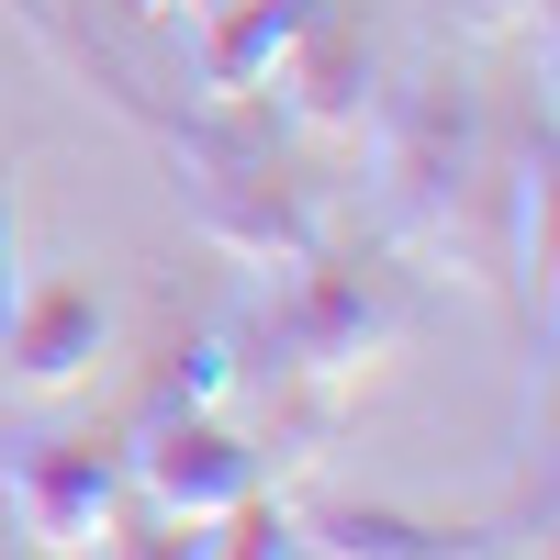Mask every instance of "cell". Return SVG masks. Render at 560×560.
<instances>
[{
	"instance_id": "obj_4",
	"label": "cell",
	"mask_w": 560,
	"mask_h": 560,
	"mask_svg": "<svg viewBox=\"0 0 560 560\" xmlns=\"http://www.w3.org/2000/svg\"><path fill=\"white\" fill-rule=\"evenodd\" d=\"M124 482L147 493L158 516L213 527L224 504H247V493L269 482V459H258V438H247L224 404H147V427L124 438Z\"/></svg>"
},
{
	"instance_id": "obj_13",
	"label": "cell",
	"mask_w": 560,
	"mask_h": 560,
	"mask_svg": "<svg viewBox=\"0 0 560 560\" xmlns=\"http://www.w3.org/2000/svg\"><path fill=\"white\" fill-rule=\"evenodd\" d=\"M147 12H191V23H202V12H213V0H147Z\"/></svg>"
},
{
	"instance_id": "obj_7",
	"label": "cell",
	"mask_w": 560,
	"mask_h": 560,
	"mask_svg": "<svg viewBox=\"0 0 560 560\" xmlns=\"http://www.w3.org/2000/svg\"><path fill=\"white\" fill-rule=\"evenodd\" d=\"M113 348V303L90 292V280H45V292H12L0 314V370H12L23 393H68L90 382V359Z\"/></svg>"
},
{
	"instance_id": "obj_11",
	"label": "cell",
	"mask_w": 560,
	"mask_h": 560,
	"mask_svg": "<svg viewBox=\"0 0 560 560\" xmlns=\"http://www.w3.org/2000/svg\"><path fill=\"white\" fill-rule=\"evenodd\" d=\"M12 292L23 280H12V168H0V314H12Z\"/></svg>"
},
{
	"instance_id": "obj_10",
	"label": "cell",
	"mask_w": 560,
	"mask_h": 560,
	"mask_svg": "<svg viewBox=\"0 0 560 560\" xmlns=\"http://www.w3.org/2000/svg\"><path fill=\"white\" fill-rule=\"evenodd\" d=\"M459 23L471 34H516V23H538V0H459Z\"/></svg>"
},
{
	"instance_id": "obj_5",
	"label": "cell",
	"mask_w": 560,
	"mask_h": 560,
	"mask_svg": "<svg viewBox=\"0 0 560 560\" xmlns=\"http://www.w3.org/2000/svg\"><path fill=\"white\" fill-rule=\"evenodd\" d=\"M124 493H135L124 448H102V438H34L12 471H0V504H12L23 538H45V549H102Z\"/></svg>"
},
{
	"instance_id": "obj_12",
	"label": "cell",
	"mask_w": 560,
	"mask_h": 560,
	"mask_svg": "<svg viewBox=\"0 0 560 560\" xmlns=\"http://www.w3.org/2000/svg\"><path fill=\"white\" fill-rule=\"evenodd\" d=\"M12 12H23V23H34V34H45V45H57V57H68V45H79V34H68V23H57V0H12Z\"/></svg>"
},
{
	"instance_id": "obj_6",
	"label": "cell",
	"mask_w": 560,
	"mask_h": 560,
	"mask_svg": "<svg viewBox=\"0 0 560 560\" xmlns=\"http://www.w3.org/2000/svg\"><path fill=\"white\" fill-rule=\"evenodd\" d=\"M258 90H280V113L303 135H370V113H382V57H370V34L325 0V12L280 45V68Z\"/></svg>"
},
{
	"instance_id": "obj_3",
	"label": "cell",
	"mask_w": 560,
	"mask_h": 560,
	"mask_svg": "<svg viewBox=\"0 0 560 560\" xmlns=\"http://www.w3.org/2000/svg\"><path fill=\"white\" fill-rule=\"evenodd\" d=\"M158 124L168 147V179H179V213H191V236L247 258V269H292L325 247V213L303 202V179H280L269 135L236 124V102H202V113H135Z\"/></svg>"
},
{
	"instance_id": "obj_8",
	"label": "cell",
	"mask_w": 560,
	"mask_h": 560,
	"mask_svg": "<svg viewBox=\"0 0 560 560\" xmlns=\"http://www.w3.org/2000/svg\"><path fill=\"white\" fill-rule=\"evenodd\" d=\"M314 12H325V0H213V12H202V57H191L202 68V102H247Z\"/></svg>"
},
{
	"instance_id": "obj_9",
	"label": "cell",
	"mask_w": 560,
	"mask_h": 560,
	"mask_svg": "<svg viewBox=\"0 0 560 560\" xmlns=\"http://www.w3.org/2000/svg\"><path fill=\"white\" fill-rule=\"evenodd\" d=\"M303 549H337V560H448V549H482V527L404 516V504H325V516H303Z\"/></svg>"
},
{
	"instance_id": "obj_2",
	"label": "cell",
	"mask_w": 560,
	"mask_h": 560,
	"mask_svg": "<svg viewBox=\"0 0 560 560\" xmlns=\"http://www.w3.org/2000/svg\"><path fill=\"white\" fill-rule=\"evenodd\" d=\"M370 179H382V224L393 247H471L493 258V147H482V113L448 68H415V79H382V113H370Z\"/></svg>"
},
{
	"instance_id": "obj_1",
	"label": "cell",
	"mask_w": 560,
	"mask_h": 560,
	"mask_svg": "<svg viewBox=\"0 0 560 560\" xmlns=\"http://www.w3.org/2000/svg\"><path fill=\"white\" fill-rule=\"evenodd\" d=\"M404 337H415V303H404L393 269H359L337 247L269 269V303H258V348L269 359L258 370H269V393H280V438H292V448H269V459H314V438L359 404V382Z\"/></svg>"
}]
</instances>
